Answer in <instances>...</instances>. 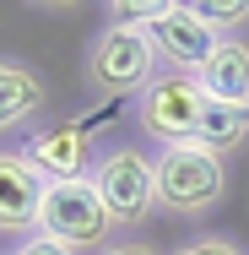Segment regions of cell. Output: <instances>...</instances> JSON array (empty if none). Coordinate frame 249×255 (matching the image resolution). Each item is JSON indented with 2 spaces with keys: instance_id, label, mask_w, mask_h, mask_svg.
Masks as SVG:
<instances>
[{
  "instance_id": "1",
  "label": "cell",
  "mask_w": 249,
  "mask_h": 255,
  "mask_svg": "<svg viewBox=\"0 0 249 255\" xmlns=\"http://www.w3.org/2000/svg\"><path fill=\"white\" fill-rule=\"evenodd\" d=\"M157 174V212L168 217H206L228 196V157H217L206 141H179L152 157Z\"/></svg>"
},
{
  "instance_id": "2",
  "label": "cell",
  "mask_w": 249,
  "mask_h": 255,
  "mask_svg": "<svg viewBox=\"0 0 249 255\" xmlns=\"http://www.w3.org/2000/svg\"><path fill=\"white\" fill-rule=\"evenodd\" d=\"M38 234L60 239L65 250H76V255H98L119 239V223L108 217V206L92 190V179H60V185H44Z\"/></svg>"
},
{
  "instance_id": "3",
  "label": "cell",
  "mask_w": 249,
  "mask_h": 255,
  "mask_svg": "<svg viewBox=\"0 0 249 255\" xmlns=\"http://www.w3.org/2000/svg\"><path fill=\"white\" fill-rule=\"evenodd\" d=\"M157 71H163V60L141 27H103L82 54V76L98 98H136Z\"/></svg>"
},
{
  "instance_id": "4",
  "label": "cell",
  "mask_w": 249,
  "mask_h": 255,
  "mask_svg": "<svg viewBox=\"0 0 249 255\" xmlns=\"http://www.w3.org/2000/svg\"><path fill=\"white\" fill-rule=\"evenodd\" d=\"M200 120H206V93H200L195 76H184V71H157L147 87L136 93V125L147 130L157 147L200 141Z\"/></svg>"
},
{
  "instance_id": "5",
  "label": "cell",
  "mask_w": 249,
  "mask_h": 255,
  "mask_svg": "<svg viewBox=\"0 0 249 255\" xmlns=\"http://www.w3.org/2000/svg\"><path fill=\"white\" fill-rule=\"evenodd\" d=\"M92 190L103 196V206H108V217L119 223V228H141L152 212H157V174H152V157L141 152V147H108V152H98V163H92Z\"/></svg>"
},
{
  "instance_id": "6",
  "label": "cell",
  "mask_w": 249,
  "mask_h": 255,
  "mask_svg": "<svg viewBox=\"0 0 249 255\" xmlns=\"http://www.w3.org/2000/svg\"><path fill=\"white\" fill-rule=\"evenodd\" d=\"M98 136H103V125H92V120H54V125H44V130L27 136L22 157L38 168L44 185L87 179L92 163H98Z\"/></svg>"
},
{
  "instance_id": "7",
  "label": "cell",
  "mask_w": 249,
  "mask_h": 255,
  "mask_svg": "<svg viewBox=\"0 0 249 255\" xmlns=\"http://www.w3.org/2000/svg\"><path fill=\"white\" fill-rule=\"evenodd\" d=\"M141 33L152 38V49H157V60H163V71H184V76H195L200 65H206V54L222 44V38L195 16V5H179V0H163L157 16H152Z\"/></svg>"
},
{
  "instance_id": "8",
  "label": "cell",
  "mask_w": 249,
  "mask_h": 255,
  "mask_svg": "<svg viewBox=\"0 0 249 255\" xmlns=\"http://www.w3.org/2000/svg\"><path fill=\"white\" fill-rule=\"evenodd\" d=\"M38 212H44L38 168L22 157V147H0V234L11 239L38 234Z\"/></svg>"
},
{
  "instance_id": "9",
  "label": "cell",
  "mask_w": 249,
  "mask_h": 255,
  "mask_svg": "<svg viewBox=\"0 0 249 255\" xmlns=\"http://www.w3.org/2000/svg\"><path fill=\"white\" fill-rule=\"evenodd\" d=\"M44 103H49V87H44L38 65H27L16 54H0V136L27 125V120H38Z\"/></svg>"
},
{
  "instance_id": "10",
  "label": "cell",
  "mask_w": 249,
  "mask_h": 255,
  "mask_svg": "<svg viewBox=\"0 0 249 255\" xmlns=\"http://www.w3.org/2000/svg\"><path fill=\"white\" fill-rule=\"evenodd\" d=\"M206 103H249V44L244 38H222L195 71Z\"/></svg>"
},
{
  "instance_id": "11",
  "label": "cell",
  "mask_w": 249,
  "mask_h": 255,
  "mask_svg": "<svg viewBox=\"0 0 249 255\" xmlns=\"http://www.w3.org/2000/svg\"><path fill=\"white\" fill-rule=\"evenodd\" d=\"M200 141L217 157L239 152L249 141V103H206V120H200Z\"/></svg>"
},
{
  "instance_id": "12",
  "label": "cell",
  "mask_w": 249,
  "mask_h": 255,
  "mask_svg": "<svg viewBox=\"0 0 249 255\" xmlns=\"http://www.w3.org/2000/svg\"><path fill=\"white\" fill-rule=\"evenodd\" d=\"M195 16L217 33V38H222L228 27H244V22H249V0H200Z\"/></svg>"
},
{
  "instance_id": "13",
  "label": "cell",
  "mask_w": 249,
  "mask_h": 255,
  "mask_svg": "<svg viewBox=\"0 0 249 255\" xmlns=\"http://www.w3.org/2000/svg\"><path fill=\"white\" fill-rule=\"evenodd\" d=\"M168 255H244V245H239V239H228V234H195V239L173 245Z\"/></svg>"
},
{
  "instance_id": "14",
  "label": "cell",
  "mask_w": 249,
  "mask_h": 255,
  "mask_svg": "<svg viewBox=\"0 0 249 255\" xmlns=\"http://www.w3.org/2000/svg\"><path fill=\"white\" fill-rule=\"evenodd\" d=\"M11 255H76V250H65L60 239H49V234H27V239H16V250Z\"/></svg>"
},
{
  "instance_id": "15",
  "label": "cell",
  "mask_w": 249,
  "mask_h": 255,
  "mask_svg": "<svg viewBox=\"0 0 249 255\" xmlns=\"http://www.w3.org/2000/svg\"><path fill=\"white\" fill-rule=\"evenodd\" d=\"M98 255H163L157 245H147V239H114L108 250H98Z\"/></svg>"
}]
</instances>
